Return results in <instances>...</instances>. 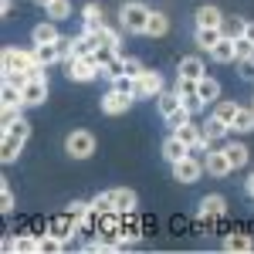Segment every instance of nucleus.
Wrapping results in <instances>:
<instances>
[{
  "label": "nucleus",
  "instance_id": "nucleus-7",
  "mask_svg": "<svg viewBox=\"0 0 254 254\" xmlns=\"http://www.w3.org/2000/svg\"><path fill=\"white\" fill-rule=\"evenodd\" d=\"M166 85H163V75L159 71H142L136 81H132V95L136 98H159Z\"/></svg>",
  "mask_w": 254,
  "mask_h": 254
},
{
  "label": "nucleus",
  "instance_id": "nucleus-23",
  "mask_svg": "<svg viewBox=\"0 0 254 254\" xmlns=\"http://www.w3.org/2000/svg\"><path fill=\"white\" fill-rule=\"evenodd\" d=\"M227 132H231V126H227V122H220L217 116H210L207 122H203V136H207V142H210V146H217V142L227 136Z\"/></svg>",
  "mask_w": 254,
  "mask_h": 254
},
{
  "label": "nucleus",
  "instance_id": "nucleus-33",
  "mask_svg": "<svg viewBox=\"0 0 254 254\" xmlns=\"http://www.w3.org/2000/svg\"><path fill=\"white\" fill-rule=\"evenodd\" d=\"M234 112H237V102H220V98H217V102H214V112H210V116H217L220 122H227V126H231Z\"/></svg>",
  "mask_w": 254,
  "mask_h": 254
},
{
  "label": "nucleus",
  "instance_id": "nucleus-16",
  "mask_svg": "<svg viewBox=\"0 0 254 254\" xmlns=\"http://www.w3.org/2000/svg\"><path fill=\"white\" fill-rule=\"evenodd\" d=\"M224 251H231V254H248V251H254V237H251V234H241V231H234V234H224Z\"/></svg>",
  "mask_w": 254,
  "mask_h": 254
},
{
  "label": "nucleus",
  "instance_id": "nucleus-20",
  "mask_svg": "<svg viewBox=\"0 0 254 254\" xmlns=\"http://www.w3.org/2000/svg\"><path fill=\"white\" fill-rule=\"evenodd\" d=\"M224 24V14H220V7L214 3H203V7H196V27H220Z\"/></svg>",
  "mask_w": 254,
  "mask_h": 254
},
{
  "label": "nucleus",
  "instance_id": "nucleus-37",
  "mask_svg": "<svg viewBox=\"0 0 254 254\" xmlns=\"http://www.w3.org/2000/svg\"><path fill=\"white\" fill-rule=\"evenodd\" d=\"M20 116H24V105H3V112H0V129H10Z\"/></svg>",
  "mask_w": 254,
  "mask_h": 254
},
{
  "label": "nucleus",
  "instance_id": "nucleus-12",
  "mask_svg": "<svg viewBox=\"0 0 254 254\" xmlns=\"http://www.w3.org/2000/svg\"><path fill=\"white\" fill-rule=\"evenodd\" d=\"M207 75V64H203V58L200 55H183L180 58V64H176V78H193L200 81Z\"/></svg>",
  "mask_w": 254,
  "mask_h": 254
},
{
  "label": "nucleus",
  "instance_id": "nucleus-6",
  "mask_svg": "<svg viewBox=\"0 0 254 254\" xmlns=\"http://www.w3.org/2000/svg\"><path fill=\"white\" fill-rule=\"evenodd\" d=\"M203 159L196 156V153H187L183 159H176L173 163V180H180V183H196L200 176H203Z\"/></svg>",
  "mask_w": 254,
  "mask_h": 254
},
{
  "label": "nucleus",
  "instance_id": "nucleus-25",
  "mask_svg": "<svg viewBox=\"0 0 254 254\" xmlns=\"http://www.w3.org/2000/svg\"><path fill=\"white\" fill-rule=\"evenodd\" d=\"M180 105H183V95H180L176 88H173V92H166V88L159 92V98H156V109H159V116H163V119L170 116V112H176Z\"/></svg>",
  "mask_w": 254,
  "mask_h": 254
},
{
  "label": "nucleus",
  "instance_id": "nucleus-50",
  "mask_svg": "<svg viewBox=\"0 0 254 254\" xmlns=\"http://www.w3.org/2000/svg\"><path fill=\"white\" fill-rule=\"evenodd\" d=\"M244 187H248V193H251V196H254V173H251V176H248V183H244Z\"/></svg>",
  "mask_w": 254,
  "mask_h": 254
},
{
  "label": "nucleus",
  "instance_id": "nucleus-21",
  "mask_svg": "<svg viewBox=\"0 0 254 254\" xmlns=\"http://www.w3.org/2000/svg\"><path fill=\"white\" fill-rule=\"evenodd\" d=\"M220 38H224V31H220V27H196V34H193L196 48H200V51H207V55L214 51V44Z\"/></svg>",
  "mask_w": 254,
  "mask_h": 254
},
{
  "label": "nucleus",
  "instance_id": "nucleus-24",
  "mask_svg": "<svg viewBox=\"0 0 254 254\" xmlns=\"http://www.w3.org/2000/svg\"><path fill=\"white\" fill-rule=\"evenodd\" d=\"M196 95L203 98L207 105H214L217 98H220V81H217V78H210V75H203V78L196 81Z\"/></svg>",
  "mask_w": 254,
  "mask_h": 254
},
{
  "label": "nucleus",
  "instance_id": "nucleus-8",
  "mask_svg": "<svg viewBox=\"0 0 254 254\" xmlns=\"http://www.w3.org/2000/svg\"><path fill=\"white\" fill-rule=\"evenodd\" d=\"M139 237H142V231H139L136 217H132V214H122V220H119V244H116V251H126V248L139 244Z\"/></svg>",
  "mask_w": 254,
  "mask_h": 254
},
{
  "label": "nucleus",
  "instance_id": "nucleus-36",
  "mask_svg": "<svg viewBox=\"0 0 254 254\" xmlns=\"http://www.w3.org/2000/svg\"><path fill=\"white\" fill-rule=\"evenodd\" d=\"M55 48H58V58H61V61H71L75 55H78V48H75V38H64V34L55 41Z\"/></svg>",
  "mask_w": 254,
  "mask_h": 254
},
{
  "label": "nucleus",
  "instance_id": "nucleus-22",
  "mask_svg": "<svg viewBox=\"0 0 254 254\" xmlns=\"http://www.w3.org/2000/svg\"><path fill=\"white\" fill-rule=\"evenodd\" d=\"M224 153H227V159H231L234 170L248 166V159H251V149H248L244 142H224Z\"/></svg>",
  "mask_w": 254,
  "mask_h": 254
},
{
  "label": "nucleus",
  "instance_id": "nucleus-29",
  "mask_svg": "<svg viewBox=\"0 0 254 254\" xmlns=\"http://www.w3.org/2000/svg\"><path fill=\"white\" fill-rule=\"evenodd\" d=\"M102 17H105V14H102V3H95V0L81 7V20H85V27H102V24H105Z\"/></svg>",
  "mask_w": 254,
  "mask_h": 254
},
{
  "label": "nucleus",
  "instance_id": "nucleus-28",
  "mask_svg": "<svg viewBox=\"0 0 254 254\" xmlns=\"http://www.w3.org/2000/svg\"><path fill=\"white\" fill-rule=\"evenodd\" d=\"M166 31H170V17H166L163 10H153V14H149V24H146V34H149V38H163Z\"/></svg>",
  "mask_w": 254,
  "mask_h": 254
},
{
  "label": "nucleus",
  "instance_id": "nucleus-10",
  "mask_svg": "<svg viewBox=\"0 0 254 254\" xmlns=\"http://www.w3.org/2000/svg\"><path fill=\"white\" fill-rule=\"evenodd\" d=\"M44 98H48V78L41 75V78H27L24 85V109H38L44 105Z\"/></svg>",
  "mask_w": 254,
  "mask_h": 254
},
{
  "label": "nucleus",
  "instance_id": "nucleus-17",
  "mask_svg": "<svg viewBox=\"0 0 254 254\" xmlns=\"http://www.w3.org/2000/svg\"><path fill=\"white\" fill-rule=\"evenodd\" d=\"M20 149H24V139L14 136V132H3V142H0V159H3L7 166L20 156Z\"/></svg>",
  "mask_w": 254,
  "mask_h": 254
},
{
  "label": "nucleus",
  "instance_id": "nucleus-45",
  "mask_svg": "<svg viewBox=\"0 0 254 254\" xmlns=\"http://www.w3.org/2000/svg\"><path fill=\"white\" fill-rule=\"evenodd\" d=\"M234 44H237V61H241V58H251V55H254V41H248V38H237Z\"/></svg>",
  "mask_w": 254,
  "mask_h": 254
},
{
  "label": "nucleus",
  "instance_id": "nucleus-19",
  "mask_svg": "<svg viewBox=\"0 0 254 254\" xmlns=\"http://www.w3.org/2000/svg\"><path fill=\"white\" fill-rule=\"evenodd\" d=\"M210 58L220 61V64H231V61H237V44L234 38H220L214 44V51H210Z\"/></svg>",
  "mask_w": 254,
  "mask_h": 254
},
{
  "label": "nucleus",
  "instance_id": "nucleus-42",
  "mask_svg": "<svg viewBox=\"0 0 254 254\" xmlns=\"http://www.w3.org/2000/svg\"><path fill=\"white\" fill-rule=\"evenodd\" d=\"M55 251H64V241L55 234H44L41 237V254H55Z\"/></svg>",
  "mask_w": 254,
  "mask_h": 254
},
{
  "label": "nucleus",
  "instance_id": "nucleus-4",
  "mask_svg": "<svg viewBox=\"0 0 254 254\" xmlns=\"http://www.w3.org/2000/svg\"><path fill=\"white\" fill-rule=\"evenodd\" d=\"M64 153H68L71 159L95 156V136H92L88 129H75V132H68V139H64Z\"/></svg>",
  "mask_w": 254,
  "mask_h": 254
},
{
  "label": "nucleus",
  "instance_id": "nucleus-49",
  "mask_svg": "<svg viewBox=\"0 0 254 254\" xmlns=\"http://www.w3.org/2000/svg\"><path fill=\"white\" fill-rule=\"evenodd\" d=\"M244 38L254 41V20H248V27H244Z\"/></svg>",
  "mask_w": 254,
  "mask_h": 254
},
{
  "label": "nucleus",
  "instance_id": "nucleus-3",
  "mask_svg": "<svg viewBox=\"0 0 254 254\" xmlns=\"http://www.w3.org/2000/svg\"><path fill=\"white\" fill-rule=\"evenodd\" d=\"M64 68H68V78L71 81H81V85H88V81H95L102 75V61L98 55H75L71 61H64Z\"/></svg>",
  "mask_w": 254,
  "mask_h": 254
},
{
  "label": "nucleus",
  "instance_id": "nucleus-9",
  "mask_svg": "<svg viewBox=\"0 0 254 254\" xmlns=\"http://www.w3.org/2000/svg\"><path fill=\"white\" fill-rule=\"evenodd\" d=\"M203 166H207V173L210 176H217V180H224V176L231 173L234 166H231V159H227V153H224V146L220 149H207V156H203Z\"/></svg>",
  "mask_w": 254,
  "mask_h": 254
},
{
  "label": "nucleus",
  "instance_id": "nucleus-27",
  "mask_svg": "<svg viewBox=\"0 0 254 254\" xmlns=\"http://www.w3.org/2000/svg\"><path fill=\"white\" fill-rule=\"evenodd\" d=\"M44 14H48V20H55V24L68 20L71 17V0H51V3L44 7Z\"/></svg>",
  "mask_w": 254,
  "mask_h": 254
},
{
  "label": "nucleus",
  "instance_id": "nucleus-39",
  "mask_svg": "<svg viewBox=\"0 0 254 254\" xmlns=\"http://www.w3.org/2000/svg\"><path fill=\"white\" fill-rule=\"evenodd\" d=\"M92 207H95L98 214H112V210H116V200H112V190H109V193H95V196H92Z\"/></svg>",
  "mask_w": 254,
  "mask_h": 254
},
{
  "label": "nucleus",
  "instance_id": "nucleus-5",
  "mask_svg": "<svg viewBox=\"0 0 254 254\" xmlns=\"http://www.w3.org/2000/svg\"><path fill=\"white\" fill-rule=\"evenodd\" d=\"M132 102H136L132 92H126V88H116V85H112V88L102 95L98 105H102V112H105V116H122V112H129V109H132Z\"/></svg>",
  "mask_w": 254,
  "mask_h": 254
},
{
  "label": "nucleus",
  "instance_id": "nucleus-35",
  "mask_svg": "<svg viewBox=\"0 0 254 254\" xmlns=\"http://www.w3.org/2000/svg\"><path fill=\"white\" fill-rule=\"evenodd\" d=\"M17 251H24V254H41V237L38 234H17Z\"/></svg>",
  "mask_w": 254,
  "mask_h": 254
},
{
  "label": "nucleus",
  "instance_id": "nucleus-43",
  "mask_svg": "<svg viewBox=\"0 0 254 254\" xmlns=\"http://www.w3.org/2000/svg\"><path fill=\"white\" fill-rule=\"evenodd\" d=\"M3 132H14V136H20V139H24V142H27V139H31V122H27V119L20 116L17 122H14L10 129H3Z\"/></svg>",
  "mask_w": 254,
  "mask_h": 254
},
{
  "label": "nucleus",
  "instance_id": "nucleus-32",
  "mask_svg": "<svg viewBox=\"0 0 254 254\" xmlns=\"http://www.w3.org/2000/svg\"><path fill=\"white\" fill-rule=\"evenodd\" d=\"M95 38H98V48H119V31H112L109 24H102V27H95Z\"/></svg>",
  "mask_w": 254,
  "mask_h": 254
},
{
  "label": "nucleus",
  "instance_id": "nucleus-15",
  "mask_svg": "<svg viewBox=\"0 0 254 254\" xmlns=\"http://www.w3.org/2000/svg\"><path fill=\"white\" fill-rule=\"evenodd\" d=\"M112 200H116L119 214H136V203H139L136 190H129V187H116V190H112Z\"/></svg>",
  "mask_w": 254,
  "mask_h": 254
},
{
  "label": "nucleus",
  "instance_id": "nucleus-14",
  "mask_svg": "<svg viewBox=\"0 0 254 254\" xmlns=\"http://www.w3.org/2000/svg\"><path fill=\"white\" fill-rule=\"evenodd\" d=\"M231 132H237V136H251L254 132V109L251 105H237L234 119H231Z\"/></svg>",
  "mask_w": 254,
  "mask_h": 254
},
{
  "label": "nucleus",
  "instance_id": "nucleus-30",
  "mask_svg": "<svg viewBox=\"0 0 254 254\" xmlns=\"http://www.w3.org/2000/svg\"><path fill=\"white\" fill-rule=\"evenodd\" d=\"M34 58H38V64H44V68H51L55 61H61L55 44H34Z\"/></svg>",
  "mask_w": 254,
  "mask_h": 254
},
{
  "label": "nucleus",
  "instance_id": "nucleus-11",
  "mask_svg": "<svg viewBox=\"0 0 254 254\" xmlns=\"http://www.w3.org/2000/svg\"><path fill=\"white\" fill-rule=\"evenodd\" d=\"M48 234L61 237V241L68 244L71 237L78 234V224H75V217H71V214H68V210H64V214H61V217H51V220H48Z\"/></svg>",
  "mask_w": 254,
  "mask_h": 254
},
{
  "label": "nucleus",
  "instance_id": "nucleus-13",
  "mask_svg": "<svg viewBox=\"0 0 254 254\" xmlns=\"http://www.w3.org/2000/svg\"><path fill=\"white\" fill-rule=\"evenodd\" d=\"M227 214V200L220 193H210V196H203L200 200V210H196V217L207 224V220H217V217H224Z\"/></svg>",
  "mask_w": 254,
  "mask_h": 254
},
{
  "label": "nucleus",
  "instance_id": "nucleus-46",
  "mask_svg": "<svg viewBox=\"0 0 254 254\" xmlns=\"http://www.w3.org/2000/svg\"><path fill=\"white\" fill-rule=\"evenodd\" d=\"M142 71H146V68H142L139 58H126V75H129V78H139Z\"/></svg>",
  "mask_w": 254,
  "mask_h": 254
},
{
  "label": "nucleus",
  "instance_id": "nucleus-41",
  "mask_svg": "<svg viewBox=\"0 0 254 254\" xmlns=\"http://www.w3.org/2000/svg\"><path fill=\"white\" fill-rule=\"evenodd\" d=\"M190 119H193V112L180 105L176 112H170V116H166V126H170V129H180V126H183V122H190Z\"/></svg>",
  "mask_w": 254,
  "mask_h": 254
},
{
  "label": "nucleus",
  "instance_id": "nucleus-31",
  "mask_svg": "<svg viewBox=\"0 0 254 254\" xmlns=\"http://www.w3.org/2000/svg\"><path fill=\"white\" fill-rule=\"evenodd\" d=\"M244 27H248V20L241 17H224V24H220V31H224V38H244Z\"/></svg>",
  "mask_w": 254,
  "mask_h": 254
},
{
  "label": "nucleus",
  "instance_id": "nucleus-38",
  "mask_svg": "<svg viewBox=\"0 0 254 254\" xmlns=\"http://www.w3.org/2000/svg\"><path fill=\"white\" fill-rule=\"evenodd\" d=\"M0 214H14V187L7 180L0 183Z\"/></svg>",
  "mask_w": 254,
  "mask_h": 254
},
{
  "label": "nucleus",
  "instance_id": "nucleus-44",
  "mask_svg": "<svg viewBox=\"0 0 254 254\" xmlns=\"http://www.w3.org/2000/svg\"><path fill=\"white\" fill-rule=\"evenodd\" d=\"M237 71H241V78H244V81H254V55L237 61Z\"/></svg>",
  "mask_w": 254,
  "mask_h": 254
},
{
  "label": "nucleus",
  "instance_id": "nucleus-34",
  "mask_svg": "<svg viewBox=\"0 0 254 254\" xmlns=\"http://www.w3.org/2000/svg\"><path fill=\"white\" fill-rule=\"evenodd\" d=\"M102 75H105L109 81L122 78V75H126V58H122V55H116V58H112L109 64H105V68H102Z\"/></svg>",
  "mask_w": 254,
  "mask_h": 254
},
{
  "label": "nucleus",
  "instance_id": "nucleus-47",
  "mask_svg": "<svg viewBox=\"0 0 254 254\" xmlns=\"http://www.w3.org/2000/svg\"><path fill=\"white\" fill-rule=\"evenodd\" d=\"M0 248H3V251H17V237H3V241H0Z\"/></svg>",
  "mask_w": 254,
  "mask_h": 254
},
{
  "label": "nucleus",
  "instance_id": "nucleus-26",
  "mask_svg": "<svg viewBox=\"0 0 254 254\" xmlns=\"http://www.w3.org/2000/svg\"><path fill=\"white\" fill-rule=\"evenodd\" d=\"M61 34H58V27H55V20H44V24H38L34 31H31V41L34 44H55Z\"/></svg>",
  "mask_w": 254,
  "mask_h": 254
},
{
  "label": "nucleus",
  "instance_id": "nucleus-48",
  "mask_svg": "<svg viewBox=\"0 0 254 254\" xmlns=\"http://www.w3.org/2000/svg\"><path fill=\"white\" fill-rule=\"evenodd\" d=\"M10 10H14V0H0V14H3V17H7V14H10Z\"/></svg>",
  "mask_w": 254,
  "mask_h": 254
},
{
  "label": "nucleus",
  "instance_id": "nucleus-40",
  "mask_svg": "<svg viewBox=\"0 0 254 254\" xmlns=\"http://www.w3.org/2000/svg\"><path fill=\"white\" fill-rule=\"evenodd\" d=\"M68 214L75 217V224H81V220H85V217L92 214V200H75V203H71V207H68Z\"/></svg>",
  "mask_w": 254,
  "mask_h": 254
},
{
  "label": "nucleus",
  "instance_id": "nucleus-1",
  "mask_svg": "<svg viewBox=\"0 0 254 254\" xmlns=\"http://www.w3.org/2000/svg\"><path fill=\"white\" fill-rule=\"evenodd\" d=\"M149 14H153V10H149L146 3L129 0V3H122V7H119V27H122L126 34H146Z\"/></svg>",
  "mask_w": 254,
  "mask_h": 254
},
{
  "label": "nucleus",
  "instance_id": "nucleus-52",
  "mask_svg": "<svg viewBox=\"0 0 254 254\" xmlns=\"http://www.w3.org/2000/svg\"><path fill=\"white\" fill-rule=\"evenodd\" d=\"M251 109H254V98H251Z\"/></svg>",
  "mask_w": 254,
  "mask_h": 254
},
{
  "label": "nucleus",
  "instance_id": "nucleus-18",
  "mask_svg": "<svg viewBox=\"0 0 254 254\" xmlns=\"http://www.w3.org/2000/svg\"><path fill=\"white\" fill-rule=\"evenodd\" d=\"M187 153H190V146H187L183 139L176 136V132H173V136H170V139H166V142H163V159H166L170 166H173L176 159H183V156H187Z\"/></svg>",
  "mask_w": 254,
  "mask_h": 254
},
{
  "label": "nucleus",
  "instance_id": "nucleus-2",
  "mask_svg": "<svg viewBox=\"0 0 254 254\" xmlns=\"http://www.w3.org/2000/svg\"><path fill=\"white\" fill-rule=\"evenodd\" d=\"M34 64H38L34 48H31V51H27V48H3V55H0V71H3V78H7V75H27Z\"/></svg>",
  "mask_w": 254,
  "mask_h": 254
},
{
  "label": "nucleus",
  "instance_id": "nucleus-51",
  "mask_svg": "<svg viewBox=\"0 0 254 254\" xmlns=\"http://www.w3.org/2000/svg\"><path fill=\"white\" fill-rule=\"evenodd\" d=\"M34 3H38V7H48V3H51V0H34Z\"/></svg>",
  "mask_w": 254,
  "mask_h": 254
}]
</instances>
